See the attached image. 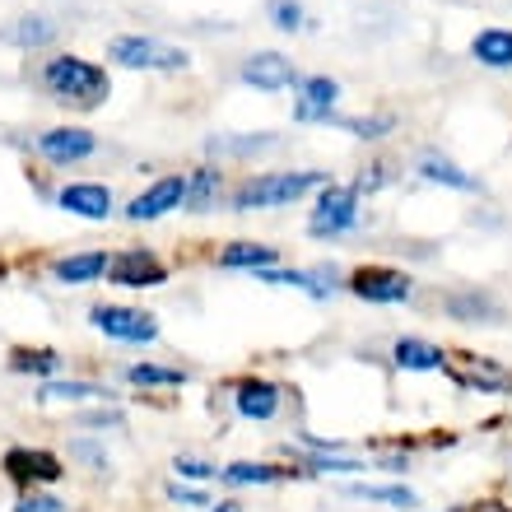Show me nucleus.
I'll return each instance as SVG.
<instances>
[{
	"mask_svg": "<svg viewBox=\"0 0 512 512\" xmlns=\"http://www.w3.org/2000/svg\"><path fill=\"white\" fill-rule=\"evenodd\" d=\"M42 80L61 103H80V108H94L108 94V75L94 66V61H80V56H56L47 61Z\"/></svg>",
	"mask_w": 512,
	"mask_h": 512,
	"instance_id": "nucleus-1",
	"label": "nucleus"
},
{
	"mask_svg": "<svg viewBox=\"0 0 512 512\" xmlns=\"http://www.w3.org/2000/svg\"><path fill=\"white\" fill-rule=\"evenodd\" d=\"M312 187H326V173H261L233 191L238 210H270V205H289L308 196Z\"/></svg>",
	"mask_w": 512,
	"mask_h": 512,
	"instance_id": "nucleus-2",
	"label": "nucleus"
},
{
	"mask_svg": "<svg viewBox=\"0 0 512 512\" xmlns=\"http://www.w3.org/2000/svg\"><path fill=\"white\" fill-rule=\"evenodd\" d=\"M108 61L126 70H187L191 56L182 47H168L159 38H140V33H126V38L108 42Z\"/></svg>",
	"mask_w": 512,
	"mask_h": 512,
	"instance_id": "nucleus-3",
	"label": "nucleus"
},
{
	"mask_svg": "<svg viewBox=\"0 0 512 512\" xmlns=\"http://www.w3.org/2000/svg\"><path fill=\"white\" fill-rule=\"evenodd\" d=\"M94 331H103L108 340H122V345H149L159 340V317L154 312H140V308H126V303H98L89 312Z\"/></svg>",
	"mask_w": 512,
	"mask_h": 512,
	"instance_id": "nucleus-4",
	"label": "nucleus"
},
{
	"mask_svg": "<svg viewBox=\"0 0 512 512\" xmlns=\"http://www.w3.org/2000/svg\"><path fill=\"white\" fill-rule=\"evenodd\" d=\"M354 224H359V191L326 182L322 196H317V210H312V219H308V233L312 238H340V233H350Z\"/></svg>",
	"mask_w": 512,
	"mask_h": 512,
	"instance_id": "nucleus-5",
	"label": "nucleus"
},
{
	"mask_svg": "<svg viewBox=\"0 0 512 512\" xmlns=\"http://www.w3.org/2000/svg\"><path fill=\"white\" fill-rule=\"evenodd\" d=\"M350 294L364 298V303H405L415 294V284L405 270H391V266H359L350 275Z\"/></svg>",
	"mask_w": 512,
	"mask_h": 512,
	"instance_id": "nucleus-6",
	"label": "nucleus"
},
{
	"mask_svg": "<svg viewBox=\"0 0 512 512\" xmlns=\"http://www.w3.org/2000/svg\"><path fill=\"white\" fill-rule=\"evenodd\" d=\"M108 280L122 284V289H154V284L168 280V266L145 247H126V252L108 256Z\"/></svg>",
	"mask_w": 512,
	"mask_h": 512,
	"instance_id": "nucleus-7",
	"label": "nucleus"
},
{
	"mask_svg": "<svg viewBox=\"0 0 512 512\" xmlns=\"http://www.w3.org/2000/svg\"><path fill=\"white\" fill-rule=\"evenodd\" d=\"M447 373L452 382L466 391H512V373L499 368L494 359H480V354H447Z\"/></svg>",
	"mask_w": 512,
	"mask_h": 512,
	"instance_id": "nucleus-8",
	"label": "nucleus"
},
{
	"mask_svg": "<svg viewBox=\"0 0 512 512\" xmlns=\"http://www.w3.org/2000/svg\"><path fill=\"white\" fill-rule=\"evenodd\" d=\"M182 201H187V177L173 173V177H159L149 191H140V196L126 205V215H131L135 224H145V219H163L168 210H182Z\"/></svg>",
	"mask_w": 512,
	"mask_h": 512,
	"instance_id": "nucleus-9",
	"label": "nucleus"
},
{
	"mask_svg": "<svg viewBox=\"0 0 512 512\" xmlns=\"http://www.w3.org/2000/svg\"><path fill=\"white\" fill-rule=\"evenodd\" d=\"M0 466H5V475H10L14 485H52V480L66 475L52 452H33V447H10Z\"/></svg>",
	"mask_w": 512,
	"mask_h": 512,
	"instance_id": "nucleus-10",
	"label": "nucleus"
},
{
	"mask_svg": "<svg viewBox=\"0 0 512 512\" xmlns=\"http://www.w3.org/2000/svg\"><path fill=\"white\" fill-rule=\"evenodd\" d=\"M280 401H284V391L266 378H243L233 387V410L243 419H256V424H266V419L280 415Z\"/></svg>",
	"mask_w": 512,
	"mask_h": 512,
	"instance_id": "nucleus-11",
	"label": "nucleus"
},
{
	"mask_svg": "<svg viewBox=\"0 0 512 512\" xmlns=\"http://www.w3.org/2000/svg\"><path fill=\"white\" fill-rule=\"evenodd\" d=\"M298 103H294V117L298 122H331V108L340 98V84L326 80V75H312V80H298Z\"/></svg>",
	"mask_w": 512,
	"mask_h": 512,
	"instance_id": "nucleus-12",
	"label": "nucleus"
},
{
	"mask_svg": "<svg viewBox=\"0 0 512 512\" xmlns=\"http://www.w3.org/2000/svg\"><path fill=\"white\" fill-rule=\"evenodd\" d=\"M243 80L256 84V89H289V84H298V70L284 52H256L247 56Z\"/></svg>",
	"mask_w": 512,
	"mask_h": 512,
	"instance_id": "nucleus-13",
	"label": "nucleus"
},
{
	"mask_svg": "<svg viewBox=\"0 0 512 512\" xmlns=\"http://www.w3.org/2000/svg\"><path fill=\"white\" fill-rule=\"evenodd\" d=\"M38 149L52 163H75V159H89V154H94V135L84 131V126H56V131L38 135Z\"/></svg>",
	"mask_w": 512,
	"mask_h": 512,
	"instance_id": "nucleus-14",
	"label": "nucleus"
},
{
	"mask_svg": "<svg viewBox=\"0 0 512 512\" xmlns=\"http://www.w3.org/2000/svg\"><path fill=\"white\" fill-rule=\"evenodd\" d=\"M61 210H70V215L80 219H108L112 215V191L98 187V182H70V187H61Z\"/></svg>",
	"mask_w": 512,
	"mask_h": 512,
	"instance_id": "nucleus-15",
	"label": "nucleus"
},
{
	"mask_svg": "<svg viewBox=\"0 0 512 512\" xmlns=\"http://www.w3.org/2000/svg\"><path fill=\"white\" fill-rule=\"evenodd\" d=\"M308 471H289V466H266V461H229L219 466V480L229 489H247V485H280V480H298Z\"/></svg>",
	"mask_w": 512,
	"mask_h": 512,
	"instance_id": "nucleus-16",
	"label": "nucleus"
},
{
	"mask_svg": "<svg viewBox=\"0 0 512 512\" xmlns=\"http://www.w3.org/2000/svg\"><path fill=\"white\" fill-rule=\"evenodd\" d=\"M391 364L405 368V373H438L447 364V350H438V345H429L419 336H401L391 345Z\"/></svg>",
	"mask_w": 512,
	"mask_h": 512,
	"instance_id": "nucleus-17",
	"label": "nucleus"
},
{
	"mask_svg": "<svg viewBox=\"0 0 512 512\" xmlns=\"http://www.w3.org/2000/svg\"><path fill=\"white\" fill-rule=\"evenodd\" d=\"M56 284H89L98 275H108V252H75V256H61L52 266Z\"/></svg>",
	"mask_w": 512,
	"mask_h": 512,
	"instance_id": "nucleus-18",
	"label": "nucleus"
},
{
	"mask_svg": "<svg viewBox=\"0 0 512 512\" xmlns=\"http://www.w3.org/2000/svg\"><path fill=\"white\" fill-rule=\"evenodd\" d=\"M280 261V247L270 243H229L219 252V266L224 270H270Z\"/></svg>",
	"mask_w": 512,
	"mask_h": 512,
	"instance_id": "nucleus-19",
	"label": "nucleus"
},
{
	"mask_svg": "<svg viewBox=\"0 0 512 512\" xmlns=\"http://www.w3.org/2000/svg\"><path fill=\"white\" fill-rule=\"evenodd\" d=\"M447 312H452V317H457V322H503V308L499 303H494V298L489 294H475V289H466V294H452L447 298Z\"/></svg>",
	"mask_w": 512,
	"mask_h": 512,
	"instance_id": "nucleus-20",
	"label": "nucleus"
},
{
	"mask_svg": "<svg viewBox=\"0 0 512 512\" xmlns=\"http://www.w3.org/2000/svg\"><path fill=\"white\" fill-rule=\"evenodd\" d=\"M38 401H112V391L108 387H98V382H75V378H61V382H42L38 387Z\"/></svg>",
	"mask_w": 512,
	"mask_h": 512,
	"instance_id": "nucleus-21",
	"label": "nucleus"
},
{
	"mask_svg": "<svg viewBox=\"0 0 512 512\" xmlns=\"http://www.w3.org/2000/svg\"><path fill=\"white\" fill-rule=\"evenodd\" d=\"M471 52H475V61H480V66L508 70L512 66V33H508V28H485V33L471 42Z\"/></svg>",
	"mask_w": 512,
	"mask_h": 512,
	"instance_id": "nucleus-22",
	"label": "nucleus"
},
{
	"mask_svg": "<svg viewBox=\"0 0 512 512\" xmlns=\"http://www.w3.org/2000/svg\"><path fill=\"white\" fill-rule=\"evenodd\" d=\"M52 38H56V24L42 19V14H24V19H14V28L0 33V42H19V47H47Z\"/></svg>",
	"mask_w": 512,
	"mask_h": 512,
	"instance_id": "nucleus-23",
	"label": "nucleus"
},
{
	"mask_svg": "<svg viewBox=\"0 0 512 512\" xmlns=\"http://www.w3.org/2000/svg\"><path fill=\"white\" fill-rule=\"evenodd\" d=\"M345 494H350V499H364V503H387V508H401V512L419 508V499L405 485H350Z\"/></svg>",
	"mask_w": 512,
	"mask_h": 512,
	"instance_id": "nucleus-24",
	"label": "nucleus"
},
{
	"mask_svg": "<svg viewBox=\"0 0 512 512\" xmlns=\"http://www.w3.org/2000/svg\"><path fill=\"white\" fill-rule=\"evenodd\" d=\"M419 177H424V182H438V187H457V191H480V182H475L471 173H461L457 163L438 159V154H429V159L419 163Z\"/></svg>",
	"mask_w": 512,
	"mask_h": 512,
	"instance_id": "nucleus-25",
	"label": "nucleus"
},
{
	"mask_svg": "<svg viewBox=\"0 0 512 512\" xmlns=\"http://www.w3.org/2000/svg\"><path fill=\"white\" fill-rule=\"evenodd\" d=\"M187 368H168V364H131L126 382L131 387H187Z\"/></svg>",
	"mask_w": 512,
	"mask_h": 512,
	"instance_id": "nucleus-26",
	"label": "nucleus"
},
{
	"mask_svg": "<svg viewBox=\"0 0 512 512\" xmlns=\"http://www.w3.org/2000/svg\"><path fill=\"white\" fill-rule=\"evenodd\" d=\"M219 187H224V182H219L215 168H196V173L187 177V201H182V205L201 215V210H210V205L219 201Z\"/></svg>",
	"mask_w": 512,
	"mask_h": 512,
	"instance_id": "nucleus-27",
	"label": "nucleus"
},
{
	"mask_svg": "<svg viewBox=\"0 0 512 512\" xmlns=\"http://www.w3.org/2000/svg\"><path fill=\"white\" fill-rule=\"evenodd\" d=\"M10 368L14 373H42V378H52L56 368H61V354L56 350H14Z\"/></svg>",
	"mask_w": 512,
	"mask_h": 512,
	"instance_id": "nucleus-28",
	"label": "nucleus"
},
{
	"mask_svg": "<svg viewBox=\"0 0 512 512\" xmlns=\"http://www.w3.org/2000/svg\"><path fill=\"white\" fill-rule=\"evenodd\" d=\"M270 19H275V28H284V33H294V28L308 24V14H303L298 0H270Z\"/></svg>",
	"mask_w": 512,
	"mask_h": 512,
	"instance_id": "nucleus-29",
	"label": "nucleus"
},
{
	"mask_svg": "<svg viewBox=\"0 0 512 512\" xmlns=\"http://www.w3.org/2000/svg\"><path fill=\"white\" fill-rule=\"evenodd\" d=\"M256 149H270V135H247V140H224V135H215V140H210V154H256Z\"/></svg>",
	"mask_w": 512,
	"mask_h": 512,
	"instance_id": "nucleus-30",
	"label": "nucleus"
},
{
	"mask_svg": "<svg viewBox=\"0 0 512 512\" xmlns=\"http://www.w3.org/2000/svg\"><path fill=\"white\" fill-rule=\"evenodd\" d=\"M173 471H177V480H196V485H205V480H215L219 475V466H210V461H201V457H177Z\"/></svg>",
	"mask_w": 512,
	"mask_h": 512,
	"instance_id": "nucleus-31",
	"label": "nucleus"
},
{
	"mask_svg": "<svg viewBox=\"0 0 512 512\" xmlns=\"http://www.w3.org/2000/svg\"><path fill=\"white\" fill-rule=\"evenodd\" d=\"M308 471H326V475H354V471H364V461H354V457H331V452H322V457H308Z\"/></svg>",
	"mask_w": 512,
	"mask_h": 512,
	"instance_id": "nucleus-32",
	"label": "nucleus"
},
{
	"mask_svg": "<svg viewBox=\"0 0 512 512\" xmlns=\"http://www.w3.org/2000/svg\"><path fill=\"white\" fill-rule=\"evenodd\" d=\"M345 131H354V135H364V140H373V135H382V131H391V117H345Z\"/></svg>",
	"mask_w": 512,
	"mask_h": 512,
	"instance_id": "nucleus-33",
	"label": "nucleus"
},
{
	"mask_svg": "<svg viewBox=\"0 0 512 512\" xmlns=\"http://www.w3.org/2000/svg\"><path fill=\"white\" fill-rule=\"evenodd\" d=\"M168 499L182 503V508H210L205 489H191V485H182V480H173V485H168Z\"/></svg>",
	"mask_w": 512,
	"mask_h": 512,
	"instance_id": "nucleus-34",
	"label": "nucleus"
},
{
	"mask_svg": "<svg viewBox=\"0 0 512 512\" xmlns=\"http://www.w3.org/2000/svg\"><path fill=\"white\" fill-rule=\"evenodd\" d=\"M14 512H66V503L52 499V494H24L14 503Z\"/></svg>",
	"mask_w": 512,
	"mask_h": 512,
	"instance_id": "nucleus-35",
	"label": "nucleus"
},
{
	"mask_svg": "<svg viewBox=\"0 0 512 512\" xmlns=\"http://www.w3.org/2000/svg\"><path fill=\"white\" fill-rule=\"evenodd\" d=\"M80 424H89V429H122L126 419L117 415V410H94V415H84Z\"/></svg>",
	"mask_w": 512,
	"mask_h": 512,
	"instance_id": "nucleus-36",
	"label": "nucleus"
},
{
	"mask_svg": "<svg viewBox=\"0 0 512 512\" xmlns=\"http://www.w3.org/2000/svg\"><path fill=\"white\" fill-rule=\"evenodd\" d=\"M378 466L382 471H391V475H401V471H410V457H405V452H391V457H382Z\"/></svg>",
	"mask_w": 512,
	"mask_h": 512,
	"instance_id": "nucleus-37",
	"label": "nucleus"
},
{
	"mask_svg": "<svg viewBox=\"0 0 512 512\" xmlns=\"http://www.w3.org/2000/svg\"><path fill=\"white\" fill-rule=\"evenodd\" d=\"M210 512H243V508H238L233 499H224V503H210Z\"/></svg>",
	"mask_w": 512,
	"mask_h": 512,
	"instance_id": "nucleus-38",
	"label": "nucleus"
}]
</instances>
